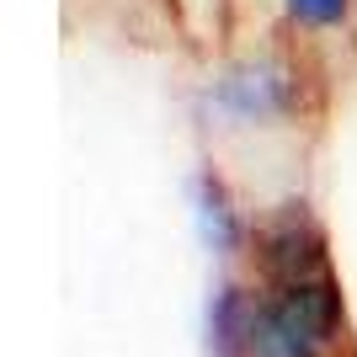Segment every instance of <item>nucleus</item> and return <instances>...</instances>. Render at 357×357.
Instances as JSON below:
<instances>
[{
  "mask_svg": "<svg viewBox=\"0 0 357 357\" xmlns=\"http://www.w3.org/2000/svg\"><path fill=\"white\" fill-rule=\"evenodd\" d=\"M336 326V298L326 283H294L251 320V357H314Z\"/></svg>",
  "mask_w": 357,
  "mask_h": 357,
  "instance_id": "f257e3e1",
  "label": "nucleus"
},
{
  "mask_svg": "<svg viewBox=\"0 0 357 357\" xmlns=\"http://www.w3.org/2000/svg\"><path fill=\"white\" fill-rule=\"evenodd\" d=\"M294 6L298 22H314V27H326V22H342L347 11V0H288Z\"/></svg>",
  "mask_w": 357,
  "mask_h": 357,
  "instance_id": "f03ea898",
  "label": "nucleus"
}]
</instances>
